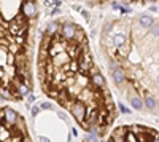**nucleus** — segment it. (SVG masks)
I'll list each match as a JSON object with an SVG mask.
<instances>
[{
	"label": "nucleus",
	"instance_id": "f257e3e1",
	"mask_svg": "<svg viewBox=\"0 0 159 142\" xmlns=\"http://www.w3.org/2000/svg\"><path fill=\"white\" fill-rule=\"evenodd\" d=\"M86 104L78 99H72V102L69 104V110L72 113V117L78 121V123H83L86 118Z\"/></svg>",
	"mask_w": 159,
	"mask_h": 142
},
{
	"label": "nucleus",
	"instance_id": "f03ea898",
	"mask_svg": "<svg viewBox=\"0 0 159 142\" xmlns=\"http://www.w3.org/2000/svg\"><path fill=\"white\" fill-rule=\"evenodd\" d=\"M76 32H78V26L73 24V22H65V24H61V31H59V38H62L64 42H73L75 37H76Z\"/></svg>",
	"mask_w": 159,
	"mask_h": 142
},
{
	"label": "nucleus",
	"instance_id": "7ed1b4c3",
	"mask_svg": "<svg viewBox=\"0 0 159 142\" xmlns=\"http://www.w3.org/2000/svg\"><path fill=\"white\" fill-rule=\"evenodd\" d=\"M19 13L25 19H34L38 15V7L35 3V0H24V2L21 3V11Z\"/></svg>",
	"mask_w": 159,
	"mask_h": 142
},
{
	"label": "nucleus",
	"instance_id": "20e7f679",
	"mask_svg": "<svg viewBox=\"0 0 159 142\" xmlns=\"http://www.w3.org/2000/svg\"><path fill=\"white\" fill-rule=\"evenodd\" d=\"M2 118L5 120V123H7V126H8V130H11V128L16 125V121H18V118H19V115H18L16 110H13L11 107H5V109L2 110Z\"/></svg>",
	"mask_w": 159,
	"mask_h": 142
},
{
	"label": "nucleus",
	"instance_id": "39448f33",
	"mask_svg": "<svg viewBox=\"0 0 159 142\" xmlns=\"http://www.w3.org/2000/svg\"><path fill=\"white\" fill-rule=\"evenodd\" d=\"M111 72V78H113V82L118 85V86H123L124 83H126V80H127V73H126V70L119 66V67H116V69H113V70H110Z\"/></svg>",
	"mask_w": 159,
	"mask_h": 142
},
{
	"label": "nucleus",
	"instance_id": "423d86ee",
	"mask_svg": "<svg viewBox=\"0 0 159 142\" xmlns=\"http://www.w3.org/2000/svg\"><path fill=\"white\" fill-rule=\"evenodd\" d=\"M89 82H91V89H100V91H102V89L107 86V82H105L103 75H102L100 72L92 73L91 78H89Z\"/></svg>",
	"mask_w": 159,
	"mask_h": 142
},
{
	"label": "nucleus",
	"instance_id": "0eeeda50",
	"mask_svg": "<svg viewBox=\"0 0 159 142\" xmlns=\"http://www.w3.org/2000/svg\"><path fill=\"white\" fill-rule=\"evenodd\" d=\"M70 62V58L67 56V53H59L56 56H52V61H51V66H54V67H65L67 64Z\"/></svg>",
	"mask_w": 159,
	"mask_h": 142
},
{
	"label": "nucleus",
	"instance_id": "6e6552de",
	"mask_svg": "<svg viewBox=\"0 0 159 142\" xmlns=\"http://www.w3.org/2000/svg\"><path fill=\"white\" fill-rule=\"evenodd\" d=\"M61 21H51V22H48V26H46V29H45V34H46V37H49V38H54L56 35H59V31H61Z\"/></svg>",
	"mask_w": 159,
	"mask_h": 142
},
{
	"label": "nucleus",
	"instance_id": "1a4fd4ad",
	"mask_svg": "<svg viewBox=\"0 0 159 142\" xmlns=\"http://www.w3.org/2000/svg\"><path fill=\"white\" fill-rule=\"evenodd\" d=\"M110 43L113 48H118L124 43H127V35L123 34V32H118V34H111L110 35Z\"/></svg>",
	"mask_w": 159,
	"mask_h": 142
},
{
	"label": "nucleus",
	"instance_id": "9d476101",
	"mask_svg": "<svg viewBox=\"0 0 159 142\" xmlns=\"http://www.w3.org/2000/svg\"><path fill=\"white\" fill-rule=\"evenodd\" d=\"M143 107H147L150 112H154V113H156V110H157V97H156V96H151V94L145 96V99H143Z\"/></svg>",
	"mask_w": 159,
	"mask_h": 142
},
{
	"label": "nucleus",
	"instance_id": "9b49d317",
	"mask_svg": "<svg viewBox=\"0 0 159 142\" xmlns=\"http://www.w3.org/2000/svg\"><path fill=\"white\" fill-rule=\"evenodd\" d=\"M154 22H156V19H153L151 15H140L139 16V26L143 29H150Z\"/></svg>",
	"mask_w": 159,
	"mask_h": 142
},
{
	"label": "nucleus",
	"instance_id": "f8f14e48",
	"mask_svg": "<svg viewBox=\"0 0 159 142\" xmlns=\"http://www.w3.org/2000/svg\"><path fill=\"white\" fill-rule=\"evenodd\" d=\"M129 101H130V106L134 107L135 110H142L143 109V99L139 94H132Z\"/></svg>",
	"mask_w": 159,
	"mask_h": 142
},
{
	"label": "nucleus",
	"instance_id": "ddd939ff",
	"mask_svg": "<svg viewBox=\"0 0 159 142\" xmlns=\"http://www.w3.org/2000/svg\"><path fill=\"white\" fill-rule=\"evenodd\" d=\"M116 54H118L119 58H129V54H130V46H129V43H124V45H121V46H118V48H116Z\"/></svg>",
	"mask_w": 159,
	"mask_h": 142
},
{
	"label": "nucleus",
	"instance_id": "4468645a",
	"mask_svg": "<svg viewBox=\"0 0 159 142\" xmlns=\"http://www.w3.org/2000/svg\"><path fill=\"white\" fill-rule=\"evenodd\" d=\"M10 137H11V133H10L8 128L0 126V142H7Z\"/></svg>",
	"mask_w": 159,
	"mask_h": 142
},
{
	"label": "nucleus",
	"instance_id": "2eb2a0df",
	"mask_svg": "<svg viewBox=\"0 0 159 142\" xmlns=\"http://www.w3.org/2000/svg\"><path fill=\"white\" fill-rule=\"evenodd\" d=\"M150 29H151V31H150V35L154 38V40H157V34H159V26H157V21L151 26Z\"/></svg>",
	"mask_w": 159,
	"mask_h": 142
},
{
	"label": "nucleus",
	"instance_id": "dca6fc26",
	"mask_svg": "<svg viewBox=\"0 0 159 142\" xmlns=\"http://www.w3.org/2000/svg\"><path fill=\"white\" fill-rule=\"evenodd\" d=\"M113 27H115V24H113V22H107V24H105V26H103V31H102V34H103L105 37H108Z\"/></svg>",
	"mask_w": 159,
	"mask_h": 142
},
{
	"label": "nucleus",
	"instance_id": "f3484780",
	"mask_svg": "<svg viewBox=\"0 0 159 142\" xmlns=\"http://www.w3.org/2000/svg\"><path fill=\"white\" fill-rule=\"evenodd\" d=\"M40 112H42V109H40V106H34V107L30 109V115H32V117H34V118L37 117V115H38Z\"/></svg>",
	"mask_w": 159,
	"mask_h": 142
},
{
	"label": "nucleus",
	"instance_id": "a211bd4d",
	"mask_svg": "<svg viewBox=\"0 0 159 142\" xmlns=\"http://www.w3.org/2000/svg\"><path fill=\"white\" fill-rule=\"evenodd\" d=\"M118 109H119V112H121V113H130V110L123 104V102H119V104H118Z\"/></svg>",
	"mask_w": 159,
	"mask_h": 142
},
{
	"label": "nucleus",
	"instance_id": "6ab92c4d",
	"mask_svg": "<svg viewBox=\"0 0 159 142\" xmlns=\"http://www.w3.org/2000/svg\"><path fill=\"white\" fill-rule=\"evenodd\" d=\"M40 109H43V110H51V109H52V104H51V102H43V104L40 106Z\"/></svg>",
	"mask_w": 159,
	"mask_h": 142
},
{
	"label": "nucleus",
	"instance_id": "aec40b11",
	"mask_svg": "<svg viewBox=\"0 0 159 142\" xmlns=\"http://www.w3.org/2000/svg\"><path fill=\"white\" fill-rule=\"evenodd\" d=\"M59 13H61V8H59V7H54V8L49 11V15H51V16H54V15H59Z\"/></svg>",
	"mask_w": 159,
	"mask_h": 142
},
{
	"label": "nucleus",
	"instance_id": "412c9836",
	"mask_svg": "<svg viewBox=\"0 0 159 142\" xmlns=\"http://www.w3.org/2000/svg\"><path fill=\"white\" fill-rule=\"evenodd\" d=\"M80 13H81V15H83V18H84L86 21H89V13H88L86 10H83V8H81V10H80Z\"/></svg>",
	"mask_w": 159,
	"mask_h": 142
},
{
	"label": "nucleus",
	"instance_id": "4be33fe9",
	"mask_svg": "<svg viewBox=\"0 0 159 142\" xmlns=\"http://www.w3.org/2000/svg\"><path fill=\"white\" fill-rule=\"evenodd\" d=\"M38 142H51V140H49L46 136H40V137H38Z\"/></svg>",
	"mask_w": 159,
	"mask_h": 142
},
{
	"label": "nucleus",
	"instance_id": "5701e85b",
	"mask_svg": "<svg viewBox=\"0 0 159 142\" xmlns=\"http://www.w3.org/2000/svg\"><path fill=\"white\" fill-rule=\"evenodd\" d=\"M27 102H29V104L35 102V96H34V94H29V96H27Z\"/></svg>",
	"mask_w": 159,
	"mask_h": 142
},
{
	"label": "nucleus",
	"instance_id": "b1692460",
	"mask_svg": "<svg viewBox=\"0 0 159 142\" xmlns=\"http://www.w3.org/2000/svg\"><path fill=\"white\" fill-rule=\"evenodd\" d=\"M150 10H151L153 13H157V3H153V5L150 7Z\"/></svg>",
	"mask_w": 159,
	"mask_h": 142
},
{
	"label": "nucleus",
	"instance_id": "393cba45",
	"mask_svg": "<svg viewBox=\"0 0 159 142\" xmlns=\"http://www.w3.org/2000/svg\"><path fill=\"white\" fill-rule=\"evenodd\" d=\"M59 118H62L64 121H67V115H65V113H62V112H59Z\"/></svg>",
	"mask_w": 159,
	"mask_h": 142
},
{
	"label": "nucleus",
	"instance_id": "a878e982",
	"mask_svg": "<svg viewBox=\"0 0 159 142\" xmlns=\"http://www.w3.org/2000/svg\"><path fill=\"white\" fill-rule=\"evenodd\" d=\"M157 0H142V3H156Z\"/></svg>",
	"mask_w": 159,
	"mask_h": 142
},
{
	"label": "nucleus",
	"instance_id": "bb28decb",
	"mask_svg": "<svg viewBox=\"0 0 159 142\" xmlns=\"http://www.w3.org/2000/svg\"><path fill=\"white\" fill-rule=\"evenodd\" d=\"M119 7H121V5H119L118 2H113V8H115V10H119Z\"/></svg>",
	"mask_w": 159,
	"mask_h": 142
},
{
	"label": "nucleus",
	"instance_id": "cd10ccee",
	"mask_svg": "<svg viewBox=\"0 0 159 142\" xmlns=\"http://www.w3.org/2000/svg\"><path fill=\"white\" fill-rule=\"evenodd\" d=\"M72 134H73V136H78V131H76V128H72Z\"/></svg>",
	"mask_w": 159,
	"mask_h": 142
},
{
	"label": "nucleus",
	"instance_id": "c85d7f7f",
	"mask_svg": "<svg viewBox=\"0 0 159 142\" xmlns=\"http://www.w3.org/2000/svg\"><path fill=\"white\" fill-rule=\"evenodd\" d=\"M151 142H159V139H157V134H154V137H153V140Z\"/></svg>",
	"mask_w": 159,
	"mask_h": 142
},
{
	"label": "nucleus",
	"instance_id": "c756f323",
	"mask_svg": "<svg viewBox=\"0 0 159 142\" xmlns=\"http://www.w3.org/2000/svg\"><path fill=\"white\" fill-rule=\"evenodd\" d=\"M2 22H3V18H2V15H0V26H2Z\"/></svg>",
	"mask_w": 159,
	"mask_h": 142
},
{
	"label": "nucleus",
	"instance_id": "7c9ffc66",
	"mask_svg": "<svg viewBox=\"0 0 159 142\" xmlns=\"http://www.w3.org/2000/svg\"><path fill=\"white\" fill-rule=\"evenodd\" d=\"M94 2H102V0H94Z\"/></svg>",
	"mask_w": 159,
	"mask_h": 142
},
{
	"label": "nucleus",
	"instance_id": "2f4dec72",
	"mask_svg": "<svg viewBox=\"0 0 159 142\" xmlns=\"http://www.w3.org/2000/svg\"><path fill=\"white\" fill-rule=\"evenodd\" d=\"M107 142H113V140H111V139H108V140H107Z\"/></svg>",
	"mask_w": 159,
	"mask_h": 142
}]
</instances>
